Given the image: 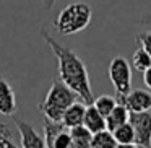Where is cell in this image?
<instances>
[{
  "mask_svg": "<svg viewBox=\"0 0 151 148\" xmlns=\"http://www.w3.org/2000/svg\"><path fill=\"white\" fill-rule=\"evenodd\" d=\"M41 36H42V39L46 41V44L50 47L52 54L57 59V64H59V78L63 83H67L73 91L78 93L81 101H85L86 104H93L94 95H93L88 69H86L85 62L76 56L75 51H72L70 47L62 46L57 39H54L46 31V28H42Z\"/></svg>",
  "mask_w": 151,
  "mask_h": 148,
  "instance_id": "obj_1",
  "label": "cell"
},
{
  "mask_svg": "<svg viewBox=\"0 0 151 148\" xmlns=\"http://www.w3.org/2000/svg\"><path fill=\"white\" fill-rule=\"evenodd\" d=\"M78 93L73 91L67 83H63L60 78H54L47 95L37 104V109L44 114V117H49L52 121H62L65 109L75 101H78Z\"/></svg>",
  "mask_w": 151,
  "mask_h": 148,
  "instance_id": "obj_2",
  "label": "cell"
},
{
  "mask_svg": "<svg viewBox=\"0 0 151 148\" xmlns=\"http://www.w3.org/2000/svg\"><path fill=\"white\" fill-rule=\"evenodd\" d=\"M91 17H93V10L88 4L75 2V4L67 5L63 10H60V13L54 20L52 26L60 34L70 36V34L80 33V31L85 30L91 21Z\"/></svg>",
  "mask_w": 151,
  "mask_h": 148,
  "instance_id": "obj_3",
  "label": "cell"
},
{
  "mask_svg": "<svg viewBox=\"0 0 151 148\" xmlns=\"http://www.w3.org/2000/svg\"><path fill=\"white\" fill-rule=\"evenodd\" d=\"M109 78H111L117 96H125L132 91V64L125 57H114L109 64Z\"/></svg>",
  "mask_w": 151,
  "mask_h": 148,
  "instance_id": "obj_4",
  "label": "cell"
},
{
  "mask_svg": "<svg viewBox=\"0 0 151 148\" xmlns=\"http://www.w3.org/2000/svg\"><path fill=\"white\" fill-rule=\"evenodd\" d=\"M130 124L135 130L137 147H151V114L146 112H130Z\"/></svg>",
  "mask_w": 151,
  "mask_h": 148,
  "instance_id": "obj_5",
  "label": "cell"
},
{
  "mask_svg": "<svg viewBox=\"0 0 151 148\" xmlns=\"http://www.w3.org/2000/svg\"><path fill=\"white\" fill-rule=\"evenodd\" d=\"M117 101L127 106L130 112L151 111V93L146 90H132L125 96H117Z\"/></svg>",
  "mask_w": 151,
  "mask_h": 148,
  "instance_id": "obj_6",
  "label": "cell"
},
{
  "mask_svg": "<svg viewBox=\"0 0 151 148\" xmlns=\"http://www.w3.org/2000/svg\"><path fill=\"white\" fill-rule=\"evenodd\" d=\"M15 125H17L18 132H20L21 147H24V148H44V147H47L46 138L41 137L31 124L21 121V119H15Z\"/></svg>",
  "mask_w": 151,
  "mask_h": 148,
  "instance_id": "obj_7",
  "label": "cell"
},
{
  "mask_svg": "<svg viewBox=\"0 0 151 148\" xmlns=\"http://www.w3.org/2000/svg\"><path fill=\"white\" fill-rule=\"evenodd\" d=\"M17 96L12 85L0 77V114L13 116L17 112Z\"/></svg>",
  "mask_w": 151,
  "mask_h": 148,
  "instance_id": "obj_8",
  "label": "cell"
},
{
  "mask_svg": "<svg viewBox=\"0 0 151 148\" xmlns=\"http://www.w3.org/2000/svg\"><path fill=\"white\" fill-rule=\"evenodd\" d=\"M86 103L85 101H75L73 104H70L68 108L65 109V112H63L62 116V122L63 125H65L67 129H72L75 127V125H80L83 124V121H85V114H86Z\"/></svg>",
  "mask_w": 151,
  "mask_h": 148,
  "instance_id": "obj_9",
  "label": "cell"
},
{
  "mask_svg": "<svg viewBox=\"0 0 151 148\" xmlns=\"http://www.w3.org/2000/svg\"><path fill=\"white\" fill-rule=\"evenodd\" d=\"M128 121H130V111L122 103H117V106L111 111V114L106 116V125L111 132H114L122 124H127Z\"/></svg>",
  "mask_w": 151,
  "mask_h": 148,
  "instance_id": "obj_10",
  "label": "cell"
},
{
  "mask_svg": "<svg viewBox=\"0 0 151 148\" xmlns=\"http://www.w3.org/2000/svg\"><path fill=\"white\" fill-rule=\"evenodd\" d=\"M83 124H85L93 134L102 130V129H107V125H106V117L93 104H88V108H86V114H85Z\"/></svg>",
  "mask_w": 151,
  "mask_h": 148,
  "instance_id": "obj_11",
  "label": "cell"
},
{
  "mask_svg": "<svg viewBox=\"0 0 151 148\" xmlns=\"http://www.w3.org/2000/svg\"><path fill=\"white\" fill-rule=\"evenodd\" d=\"M70 135L73 140V147L76 148H85V147H91V138H93V132L86 127L85 124L75 125V127L68 129Z\"/></svg>",
  "mask_w": 151,
  "mask_h": 148,
  "instance_id": "obj_12",
  "label": "cell"
},
{
  "mask_svg": "<svg viewBox=\"0 0 151 148\" xmlns=\"http://www.w3.org/2000/svg\"><path fill=\"white\" fill-rule=\"evenodd\" d=\"M42 127H44V138H46V145L50 148H54V142H55L57 135L62 130H65V125L62 121H52L49 117H44L42 121Z\"/></svg>",
  "mask_w": 151,
  "mask_h": 148,
  "instance_id": "obj_13",
  "label": "cell"
},
{
  "mask_svg": "<svg viewBox=\"0 0 151 148\" xmlns=\"http://www.w3.org/2000/svg\"><path fill=\"white\" fill-rule=\"evenodd\" d=\"M112 134L117 140V145H122V147H133L135 145V130L130 121L127 124H122L120 127H117Z\"/></svg>",
  "mask_w": 151,
  "mask_h": 148,
  "instance_id": "obj_14",
  "label": "cell"
},
{
  "mask_svg": "<svg viewBox=\"0 0 151 148\" xmlns=\"http://www.w3.org/2000/svg\"><path fill=\"white\" fill-rule=\"evenodd\" d=\"M91 147L93 148H109V147H119L114 134L109 129H102L99 132H94L91 138Z\"/></svg>",
  "mask_w": 151,
  "mask_h": 148,
  "instance_id": "obj_15",
  "label": "cell"
},
{
  "mask_svg": "<svg viewBox=\"0 0 151 148\" xmlns=\"http://www.w3.org/2000/svg\"><path fill=\"white\" fill-rule=\"evenodd\" d=\"M148 67H151V56L148 54V51L145 47L140 46L132 56V69L143 73Z\"/></svg>",
  "mask_w": 151,
  "mask_h": 148,
  "instance_id": "obj_16",
  "label": "cell"
},
{
  "mask_svg": "<svg viewBox=\"0 0 151 148\" xmlns=\"http://www.w3.org/2000/svg\"><path fill=\"white\" fill-rule=\"evenodd\" d=\"M93 106H94V108L98 109V111L106 117V116L111 114V111L115 108V106H117V99L112 98V96L102 95V96H99V98H94V101H93Z\"/></svg>",
  "mask_w": 151,
  "mask_h": 148,
  "instance_id": "obj_17",
  "label": "cell"
},
{
  "mask_svg": "<svg viewBox=\"0 0 151 148\" xmlns=\"http://www.w3.org/2000/svg\"><path fill=\"white\" fill-rule=\"evenodd\" d=\"M73 147V140L72 135H70V130H62L59 135H57L55 142H54V148H70Z\"/></svg>",
  "mask_w": 151,
  "mask_h": 148,
  "instance_id": "obj_18",
  "label": "cell"
},
{
  "mask_svg": "<svg viewBox=\"0 0 151 148\" xmlns=\"http://www.w3.org/2000/svg\"><path fill=\"white\" fill-rule=\"evenodd\" d=\"M135 41H137L141 47H145V49L148 51V54L151 56V31H143V33L137 34V36H135Z\"/></svg>",
  "mask_w": 151,
  "mask_h": 148,
  "instance_id": "obj_19",
  "label": "cell"
},
{
  "mask_svg": "<svg viewBox=\"0 0 151 148\" xmlns=\"http://www.w3.org/2000/svg\"><path fill=\"white\" fill-rule=\"evenodd\" d=\"M8 147H15V142L12 140V135L4 130H0V148H8Z\"/></svg>",
  "mask_w": 151,
  "mask_h": 148,
  "instance_id": "obj_20",
  "label": "cell"
},
{
  "mask_svg": "<svg viewBox=\"0 0 151 148\" xmlns=\"http://www.w3.org/2000/svg\"><path fill=\"white\" fill-rule=\"evenodd\" d=\"M143 82H145V85H146V88L151 90V67H148L143 72Z\"/></svg>",
  "mask_w": 151,
  "mask_h": 148,
  "instance_id": "obj_21",
  "label": "cell"
},
{
  "mask_svg": "<svg viewBox=\"0 0 151 148\" xmlns=\"http://www.w3.org/2000/svg\"><path fill=\"white\" fill-rule=\"evenodd\" d=\"M57 0H42V4H44V7L47 8V10H50V8L54 7V4H55Z\"/></svg>",
  "mask_w": 151,
  "mask_h": 148,
  "instance_id": "obj_22",
  "label": "cell"
},
{
  "mask_svg": "<svg viewBox=\"0 0 151 148\" xmlns=\"http://www.w3.org/2000/svg\"><path fill=\"white\" fill-rule=\"evenodd\" d=\"M141 23H145V25H150L151 26V15H146V17L141 20Z\"/></svg>",
  "mask_w": 151,
  "mask_h": 148,
  "instance_id": "obj_23",
  "label": "cell"
},
{
  "mask_svg": "<svg viewBox=\"0 0 151 148\" xmlns=\"http://www.w3.org/2000/svg\"><path fill=\"white\" fill-rule=\"evenodd\" d=\"M0 130H4V132H7V134H10V130H8V127H7V125H5L2 121H0Z\"/></svg>",
  "mask_w": 151,
  "mask_h": 148,
  "instance_id": "obj_24",
  "label": "cell"
}]
</instances>
